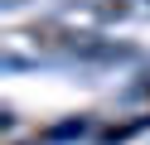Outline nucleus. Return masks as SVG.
<instances>
[{"instance_id":"nucleus-1","label":"nucleus","mask_w":150,"mask_h":145,"mask_svg":"<svg viewBox=\"0 0 150 145\" xmlns=\"http://www.w3.org/2000/svg\"><path fill=\"white\" fill-rule=\"evenodd\" d=\"M15 145H39V140H15Z\"/></svg>"},{"instance_id":"nucleus-2","label":"nucleus","mask_w":150,"mask_h":145,"mask_svg":"<svg viewBox=\"0 0 150 145\" xmlns=\"http://www.w3.org/2000/svg\"><path fill=\"white\" fill-rule=\"evenodd\" d=\"M10 5H15V0H10Z\"/></svg>"}]
</instances>
